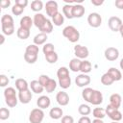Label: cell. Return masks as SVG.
<instances>
[{
    "label": "cell",
    "mask_w": 123,
    "mask_h": 123,
    "mask_svg": "<svg viewBox=\"0 0 123 123\" xmlns=\"http://www.w3.org/2000/svg\"><path fill=\"white\" fill-rule=\"evenodd\" d=\"M62 36L64 37H66L70 42L75 43L79 40L80 38V33L79 31L74 27V26H66L63 30H62Z\"/></svg>",
    "instance_id": "1"
},
{
    "label": "cell",
    "mask_w": 123,
    "mask_h": 123,
    "mask_svg": "<svg viewBox=\"0 0 123 123\" xmlns=\"http://www.w3.org/2000/svg\"><path fill=\"white\" fill-rule=\"evenodd\" d=\"M106 115H108L112 121H120L122 119V113L119 111L118 109H115L114 107H112L111 105H108L106 107Z\"/></svg>",
    "instance_id": "2"
},
{
    "label": "cell",
    "mask_w": 123,
    "mask_h": 123,
    "mask_svg": "<svg viewBox=\"0 0 123 123\" xmlns=\"http://www.w3.org/2000/svg\"><path fill=\"white\" fill-rule=\"evenodd\" d=\"M43 118H44V112L39 108L33 109L29 115V121L31 123H41Z\"/></svg>",
    "instance_id": "3"
},
{
    "label": "cell",
    "mask_w": 123,
    "mask_h": 123,
    "mask_svg": "<svg viewBox=\"0 0 123 123\" xmlns=\"http://www.w3.org/2000/svg\"><path fill=\"white\" fill-rule=\"evenodd\" d=\"M87 23L92 28H98L102 24V17L98 12H91L87 16Z\"/></svg>",
    "instance_id": "4"
},
{
    "label": "cell",
    "mask_w": 123,
    "mask_h": 123,
    "mask_svg": "<svg viewBox=\"0 0 123 123\" xmlns=\"http://www.w3.org/2000/svg\"><path fill=\"white\" fill-rule=\"evenodd\" d=\"M122 20L118 16H111L108 20L109 28L113 32H119V29L122 26Z\"/></svg>",
    "instance_id": "5"
},
{
    "label": "cell",
    "mask_w": 123,
    "mask_h": 123,
    "mask_svg": "<svg viewBox=\"0 0 123 123\" xmlns=\"http://www.w3.org/2000/svg\"><path fill=\"white\" fill-rule=\"evenodd\" d=\"M74 54H75L76 58H78V59H86L89 55V52H88L87 47L77 44L74 46Z\"/></svg>",
    "instance_id": "6"
},
{
    "label": "cell",
    "mask_w": 123,
    "mask_h": 123,
    "mask_svg": "<svg viewBox=\"0 0 123 123\" xmlns=\"http://www.w3.org/2000/svg\"><path fill=\"white\" fill-rule=\"evenodd\" d=\"M58 3L56 1H47L45 4V11L47 15H49L50 17H53L54 15H56L59 11H58Z\"/></svg>",
    "instance_id": "7"
},
{
    "label": "cell",
    "mask_w": 123,
    "mask_h": 123,
    "mask_svg": "<svg viewBox=\"0 0 123 123\" xmlns=\"http://www.w3.org/2000/svg\"><path fill=\"white\" fill-rule=\"evenodd\" d=\"M105 58L108 60V61H111V62H113L115 60L118 59L119 57V51L117 48L115 47H109L105 50Z\"/></svg>",
    "instance_id": "8"
},
{
    "label": "cell",
    "mask_w": 123,
    "mask_h": 123,
    "mask_svg": "<svg viewBox=\"0 0 123 123\" xmlns=\"http://www.w3.org/2000/svg\"><path fill=\"white\" fill-rule=\"evenodd\" d=\"M32 92L31 90L28 88L26 90H22V91H18V100L20 101V103L22 104H28L31 102L32 100Z\"/></svg>",
    "instance_id": "9"
},
{
    "label": "cell",
    "mask_w": 123,
    "mask_h": 123,
    "mask_svg": "<svg viewBox=\"0 0 123 123\" xmlns=\"http://www.w3.org/2000/svg\"><path fill=\"white\" fill-rule=\"evenodd\" d=\"M90 83V77L86 74H80L76 77L75 79V84L79 86V87H84L87 85H89Z\"/></svg>",
    "instance_id": "10"
},
{
    "label": "cell",
    "mask_w": 123,
    "mask_h": 123,
    "mask_svg": "<svg viewBox=\"0 0 123 123\" xmlns=\"http://www.w3.org/2000/svg\"><path fill=\"white\" fill-rule=\"evenodd\" d=\"M56 100L61 106H67L69 103V96L64 91H59L56 95Z\"/></svg>",
    "instance_id": "11"
},
{
    "label": "cell",
    "mask_w": 123,
    "mask_h": 123,
    "mask_svg": "<svg viewBox=\"0 0 123 123\" xmlns=\"http://www.w3.org/2000/svg\"><path fill=\"white\" fill-rule=\"evenodd\" d=\"M102 102H103V94H102V92L99 91V90L94 89L93 92H92V95L90 97L89 103L92 104V105H96L97 106V105L102 104Z\"/></svg>",
    "instance_id": "12"
},
{
    "label": "cell",
    "mask_w": 123,
    "mask_h": 123,
    "mask_svg": "<svg viewBox=\"0 0 123 123\" xmlns=\"http://www.w3.org/2000/svg\"><path fill=\"white\" fill-rule=\"evenodd\" d=\"M85 7L81 4H75L72 8V15L73 18H80L85 14Z\"/></svg>",
    "instance_id": "13"
},
{
    "label": "cell",
    "mask_w": 123,
    "mask_h": 123,
    "mask_svg": "<svg viewBox=\"0 0 123 123\" xmlns=\"http://www.w3.org/2000/svg\"><path fill=\"white\" fill-rule=\"evenodd\" d=\"M51 104V100L48 96L46 95H41L40 97L37 98V105L39 109L43 110V109H47Z\"/></svg>",
    "instance_id": "14"
},
{
    "label": "cell",
    "mask_w": 123,
    "mask_h": 123,
    "mask_svg": "<svg viewBox=\"0 0 123 123\" xmlns=\"http://www.w3.org/2000/svg\"><path fill=\"white\" fill-rule=\"evenodd\" d=\"M46 20H47V18L45 17V15H43L42 13H38V12L35 14L34 19H33L34 25H35L37 28H38V29H40V28L43 26V24L45 23Z\"/></svg>",
    "instance_id": "15"
},
{
    "label": "cell",
    "mask_w": 123,
    "mask_h": 123,
    "mask_svg": "<svg viewBox=\"0 0 123 123\" xmlns=\"http://www.w3.org/2000/svg\"><path fill=\"white\" fill-rule=\"evenodd\" d=\"M121 103H122V98H121L120 94L113 93L110 96V105H111L115 109H118L121 106Z\"/></svg>",
    "instance_id": "16"
},
{
    "label": "cell",
    "mask_w": 123,
    "mask_h": 123,
    "mask_svg": "<svg viewBox=\"0 0 123 123\" xmlns=\"http://www.w3.org/2000/svg\"><path fill=\"white\" fill-rule=\"evenodd\" d=\"M14 26V21L12 15L10 14H3L1 17V27H10Z\"/></svg>",
    "instance_id": "17"
},
{
    "label": "cell",
    "mask_w": 123,
    "mask_h": 123,
    "mask_svg": "<svg viewBox=\"0 0 123 123\" xmlns=\"http://www.w3.org/2000/svg\"><path fill=\"white\" fill-rule=\"evenodd\" d=\"M30 87H31V90L34 92V93H41L44 89V87L41 86V84L38 82V80H33L31 81L30 83Z\"/></svg>",
    "instance_id": "18"
},
{
    "label": "cell",
    "mask_w": 123,
    "mask_h": 123,
    "mask_svg": "<svg viewBox=\"0 0 123 123\" xmlns=\"http://www.w3.org/2000/svg\"><path fill=\"white\" fill-rule=\"evenodd\" d=\"M62 114H63V111H62V110L61 108H59V107H54V108H52V109L50 110V111H49L50 117H51L52 119H55V120L62 118Z\"/></svg>",
    "instance_id": "19"
},
{
    "label": "cell",
    "mask_w": 123,
    "mask_h": 123,
    "mask_svg": "<svg viewBox=\"0 0 123 123\" xmlns=\"http://www.w3.org/2000/svg\"><path fill=\"white\" fill-rule=\"evenodd\" d=\"M19 24H20V27L30 30L31 27H32V25L34 24V21H33V19H32L30 16L25 15V16H23V17L20 19Z\"/></svg>",
    "instance_id": "20"
},
{
    "label": "cell",
    "mask_w": 123,
    "mask_h": 123,
    "mask_svg": "<svg viewBox=\"0 0 123 123\" xmlns=\"http://www.w3.org/2000/svg\"><path fill=\"white\" fill-rule=\"evenodd\" d=\"M81 62L82 61L78 58H74L69 62V69L73 72H78L80 71V67H81Z\"/></svg>",
    "instance_id": "21"
},
{
    "label": "cell",
    "mask_w": 123,
    "mask_h": 123,
    "mask_svg": "<svg viewBox=\"0 0 123 123\" xmlns=\"http://www.w3.org/2000/svg\"><path fill=\"white\" fill-rule=\"evenodd\" d=\"M47 35L44 34V33H39L37 35L35 36V37L33 38V41H34V44L36 45H42L43 43H45L46 39H47Z\"/></svg>",
    "instance_id": "22"
},
{
    "label": "cell",
    "mask_w": 123,
    "mask_h": 123,
    "mask_svg": "<svg viewBox=\"0 0 123 123\" xmlns=\"http://www.w3.org/2000/svg\"><path fill=\"white\" fill-rule=\"evenodd\" d=\"M107 72L112 77V79L114 80V82L115 81H120L122 79V73L116 67H111Z\"/></svg>",
    "instance_id": "23"
},
{
    "label": "cell",
    "mask_w": 123,
    "mask_h": 123,
    "mask_svg": "<svg viewBox=\"0 0 123 123\" xmlns=\"http://www.w3.org/2000/svg\"><path fill=\"white\" fill-rule=\"evenodd\" d=\"M28 83L25 79H22V78H19V79H16L15 81V87L18 91H22V90H26L28 89Z\"/></svg>",
    "instance_id": "24"
},
{
    "label": "cell",
    "mask_w": 123,
    "mask_h": 123,
    "mask_svg": "<svg viewBox=\"0 0 123 123\" xmlns=\"http://www.w3.org/2000/svg\"><path fill=\"white\" fill-rule=\"evenodd\" d=\"M91 68H92V65H91L90 62H88V61H86V60L82 61V62H81V67H80V71H81L83 74L89 73V72L91 71Z\"/></svg>",
    "instance_id": "25"
},
{
    "label": "cell",
    "mask_w": 123,
    "mask_h": 123,
    "mask_svg": "<svg viewBox=\"0 0 123 123\" xmlns=\"http://www.w3.org/2000/svg\"><path fill=\"white\" fill-rule=\"evenodd\" d=\"M64 22V15L62 14L61 12H58L56 15L52 17V23L55 26H62Z\"/></svg>",
    "instance_id": "26"
},
{
    "label": "cell",
    "mask_w": 123,
    "mask_h": 123,
    "mask_svg": "<svg viewBox=\"0 0 123 123\" xmlns=\"http://www.w3.org/2000/svg\"><path fill=\"white\" fill-rule=\"evenodd\" d=\"M39 31H40V33H44L46 35L47 34H50L53 31V23H52V21L49 20V19H47L45 21V23L43 24V26L39 29Z\"/></svg>",
    "instance_id": "27"
},
{
    "label": "cell",
    "mask_w": 123,
    "mask_h": 123,
    "mask_svg": "<svg viewBox=\"0 0 123 123\" xmlns=\"http://www.w3.org/2000/svg\"><path fill=\"white\" fill-rule=\"evenodd\" d=\"M16 35H17L18 38H20V39H27L30 37V30L19 27L16 31Z\"/></svg>",
    "instance_id": "28"
},
{
    "label": "cell",
    "mask_w": 123,
    "mask_h": 123,
    "mask_svg": "<svg viewBox=\"0 0 123 123\" xmlns=\"http://www.w3.org/2000/svg\"><path fill=\"white\" fill-rule=\"evenodd\" d=\"M72 8H73V5H70V4H65L62 7V13L68 19H72L73 18V15H72Z\"/></svg>",
    "instance_id": "29"
},
{
    "label": "cell",
    "mask_w": 123,
    "mask_h": 123,
    "mask_svg": "<svg viewBox=\"0 0 123 123\" xmlns=\"http://www.w3.org/2000/svg\"><path fill=\"white\" fill-rule=\"evenodd\" d=\"M78 112L83 116H86L91 112V109H90V107L88 105L81 104L79 106V108H78Z\"/></svg>",
    "instance_id": "30"
},
{
    "label": "cell",
    "mask_w": 123,
    "mask_h": 123,
    "mask_svg": "<svg viewBox=\"0 0 123 123\" xmlns=\"http://www.w3.org/2000/svg\"><path fill=\"white\" fill-rule=\"evenodd\" d=\"M92 114L97 119H103L106 116V110L103 108H95L92 111Z\"/></svg>",
    "instance_id": "31"
},
{
    "label": "cell",
    "mask_w": 123,
    "mask_h": 123,
    "mask_svg": "<svg viewBox=\"0 0 123 123\" xmlns=\"http://www.w3.org/2000/svg\"><path fill=\"white\" fill-rule=\"evenodd\" d=\"M113 82H114V80L112 79V77L108 72L104 73L102 75V77H101V83L104 86H111V85H112Z\"/></svg>",
    "instance_id": "32"
},
{
    "label": "cell",
    "mask_w": 123,
    "mask_h": 123,
    "mask_svg": "<svg viewBox=\"0 0 123 123\" xmlns=\"http://www.w3.org/2000/svg\"><path fill=\"white\" fill-rule=\"evenodd\" d=\"M59 85L63 89H66L68 88L70 86H71V78L70 76L69 77H65V78H62V79H59Z\"/></svg>",
    "instance_id": "33"
},
{
    "label": "cell",
    "mask_w": 123,
    "mask_h": 123,
    "mask_svg": "<svg viewBox=\"0 0 123 123\" xmlns=\"http://www.w3.org/2000/svg\"><path fill=\"white\" fill-rule=\"evenodd\" d=\"M43 8V3L40 0H34L31 2V10L34 12H39Z\"/></svg>",
    "instance_id": "34"
},
{
    "label": "cell",
    "mask_w": 123,
    "mask_h": 123,
    "mask_svg": "<svg viewBox=\"0 0 123 123\" xmlns=\"http://www.w3.org/2000/svg\"><path fill=\"white\" fill-rule=\"evenodd\" d=\"M57 76L59 79H62V78H65V77H69V70L67 67L65 66H62L58 69L57 71Z\"/></svg>",
    "instance_id": "35"
},
{
    "label": "cell",
    "mask_w": 123,
    "mask_h": 123,
    "mask_svg": "<svg viewBox=\"0 0 123 123\" xmlns=\"http://www.w3.org/2000/svg\"><path fill=\"white\" fill-rule=\"evenodd\" d=\"M93 90H94V89H92L91 87H86V88L82 91V97L84 98L85 101H86V102L89 103L90 97H91V95H92Z\"/></svg>",
    "instance_id": "36"
},
{
    "label": "cell",
    "mask_w": 123,
    "mask_h": 123,
    "mask_svg": "<svg viewBox=\"0 0 123 123\" xmlns=\"http://www.w3.org/2000/svg\"><path fill=\"white\" fill-rule=\"evenodd\" d=\"M24 60L26 62L28 63H35L37 61V55L36 54H30V53H26L24 54Z\"/></svg>",
    "instance_id": "37"
},
{
    "label": "cell",
    "mask_w": 123,
    "mask_h": 123,
    "mask_svg": "<svg viewBox=\"0 0 123 123\" xmlns=\"http://www.w3.org/2000/svg\"><path fill=\"white\" fill-rule=\"evenodd\" d=\"M56 87H57V83H56V81H55L54 79H50L49 82H48V84H47L46 86L44 87V89H45L48 93H52V92L56 89Z\"/></svg>",
    "instance_id": "38"
},
{
    "label": "cell",
    "mask_w": 123,
    "mask_h": 123,
    "mask_svg": "<svg viewBox=\"0 0 123 123\" xmlns=\"http://www.w3.org/2000/svg\"><path fill=\"white\" fill-rule=\"evenodd\" d=\"M58 59H59V56H58V54L56 52H52V53H49V54L45 55V60L49 63H55V62H57Z\"/></svg>",
    "instance_id": "39"
},
{
    "label": "cell",
    "mask_w": 123,
    "mask_h": 123,
    "mask_svg": "<svg viewBox=\"0 0 123 123\" xmlns=\"http://www.w3.org/2000/svg\"><path fill=\"white\" fill-rule=\"evenodd\" d=\"M26 53H30V54H36L37 55L38 52H39V49H38V46L36 45V44H30L26 47V50H25Z\"/></svg>",
    "instance_id": "40"
},
{
    "label": "cell",
    "mask_w": 123,
    "mask_h": 123,
    "mask_svg": "<svg viewBox=\"0 0 123 123\" xmlns=\"http://www.w3.org/2000/svg\"><path fill=\"white\" fill-rule=\"evenodd\" d=\"M5 102L6 104L10 107V108H13L17 105V97L16 96H12V97H9V98H5Z\"/></svg>",
    "instance_id": "41"
},
{
    "label": "cell",
    "mask_w": 123,
    "mask_h": 123,
    "mask_svg": "<svg viewBox=\"0 0 123 123\" xmlns=\"http://www.w3.org/2000/svg\"><path fill=\"white\" fill-rule=\"evenodd\" d=\"M24 9H25V8H23V7L19 6V5L14 4V5L12 6V12L14 15H20V14L24 12Z\"/></svg>",
    "instance_id": "42"
},
{
    "label": "cell",
    "mask_w": 123,
    "mask_h": 123,
    "mask_svg": "<svg viewBox=\"0 0 123 123\" xmlns=\"http://www.w3.org/2000/svg\"><path fill=\"white\" fill-rule=\"evenodd\" d=\"M42 51H43L44 55H47V54L52 53V52H55V46L52 43H46V44H44V46L42 48Z\"/></svg>",
    "instance_id": "43"
},
{
    "label": "cell",
    "mask_w": 123,
    "mask_h": 123,
    "mask_svg": "<svg viewBox=\"0 0 123 123\" xmlns=\"http://www.w3.org/2000/svg\"><path fill=\"white\" fill-rule=\"evenodd\" d=\"M4 96L5 98H9V97H12V96H16L15 94V89L13 87H6L4 90Z\"/></svg>",
    "instance_id": "44"
},
{
    "label": "cell",
    "mask_w": 123,
    "mask_h": 123,
    "mask_svg": "<svg viewBox=\"0 0 123 123\" xmlns=\"http://www.w3.org/2000/svg\"><path fill=\"white\" fill-rule=\"evenodd\" d=\"M10 117V111L7 108H1L0 109V119L6 120Z\"/></svg>",
    "instance_id": "45"
},
{
    "label": "cell",
    "mask_w": 123,
    "mask_h": 123,
    "mask_svg": "<svg viewBox=\"0 0 123 123\" xmlns=\"http://www.w3.org/2000/svg\"><path fill=\"white\" fill-rule=\"evenodd\" d=\"M2 33L6 36H12L14 33V26H10V27H1Z\"/></svg>",
    "instance_id": "46"
},
{
    "label": "cell",
    "mask_w": 123,
    "mask_h": 123,
    "mask_svg": "<svg viewBox=\"0 0 123 123\" xmlns=\"http://www.w3.org/2000/svg\"><path fill=\"white\" fill-rule=\"evenodd\" d=\"M51 78H49V76L48 75H40L39 76V78H38V82L41 84V86H43V87H45L46 86V85L48 84V82H49V80H50Z\"/></svg>",
    "instance_id": "47"
},
{
    "label": "cell",
    "mask_w": 123,
    "mask_h": 123,
    "mask_svg": "<svg viewBox=\"0 0 123 123\" xmlns=\"http://www.w3.org/2000/svg\"><path fill=\"white\" fill-rule=\"evenodd\" d=\"M9 82L10 81H9V79H8V77L6 75H4V74L0 75V86H2V87L6 86L9 84Z\"/></svg>",
    "instance_id": "48"
},
{
    "label": "cell",
    "mask_w": 123,
    "mask_h": 123,
    "mask_svg": "<svg viewBox=\"0 0 123 123\" xmlns=\"http://www.w3.org/2000/svg\"><path fill=\"white\" fill-rule=\"evenodd\" d=\"M62 123H74V118L71 115H64L62 117Z\"/></svg>",
    "instance_id": "49"
},
{
    "label": "cell",
    "mask_w": 123,
    "mask_h": 123,
    "mask_svg": "<svg viewBox=\"0 0 123 123\" xmlns=\"http://www.w3.org/2000/svg\"><path fill=\"white\" fill-rule=\"evenodd\" d=\"M78 123H92V122H91V120L88 116H82L78 120Z\"/></svg>",
    "instance_id": "50"
},
{
    "label": "cell",
    "mask_w": 123,
    "mask_h": 123,
    "mask_svg": "<svg viewBox=\"0 0 123 123\" xmlns=\"http://www.w3.org/2000/svg\"><path fill=\"white\" fill-rule=\"evenodd\" d=\"M14 4L19 5V6L23 7V8H25V7L28 5V0H15Z\"/></svg>",
    "instance_id": "51"
},
{
    "label": "cell",
    "mask_w": 123,
    "mask_h": 123,
    "mask_svg": "<svg viewBox=\"0 0 123 123\" xmlns=\"http://www.w3.org/2000/svg\"><path fill=\"white\" fill-rule=\"evenodd\" d=\"M10 5H11V1H10V0H2L1 3H0V6H1L2 9H6V8H8Z\"/></svg>",
    "instance_id": "52"
},
{
    "label": "cell",
    "mask_w": 123,
    "mask_h": 123,
    "mask_svg": "<svg viewBox=\"0 0 123 123\" xmlns=\"http://www.w3.org/2000/svg\"><path fill=\"white\" fill-rule=\"evenodd\" d=\"M115 7L119 10H123V0H115Z\"/></svg>",
    "instance_id": "53"
},
{
    "label": "cell",
    "mask_w": 123,
    "mask_h": 123,
    "mask_svg": "<svg viewBox=\"0 0 123 123\" xmlns=\"http://www.w3.org/2000/svg\"><path fill=\"white\" fill-rule=\"evenodd\" d=\"M104 3V0H91V4L94 6H101Z\"/></svg>",
    "instance_id": "54"
},
{
    "label": "cell",
    "mask_w": 123,
    "mask_h": 123,
    "mask_svg": "<svg viewBox=\"0 0 123 123\" xmlns=\"http://www.w3.org/2000/svg\"><path fill=\"white\" fill-rule=\"evenodd\" d=\"M4 41H5V37H4V34H2V35H0V45H2L4 43Z\"/></svg>",
    "instance_id": "55"
},
{
    "label": "cell",
    "mask_w": 123,
    "mask_h": 123,
    "mask_svg": "<svg viewBox=\"0 0 123 123\" xmlns=\"http://www.w3.org/2000/svg\"><path fill=\"white\" fill-rule=\"evenodd\" d=\"M92 123H104V121L102 119H97L95 118L94 120H92Z\"/></svg>",
    "instance_id": "56"
},
{
    "label": "cell",
    "mask_w": 123,
    "mask_h": 123,
    "mask_svg": "<svg viewBox=\"0 0 123 123\" xmlns=\"http://www.w3.org/2000/svg\"><path fill=\"white\" fill-rule=\"evenodd\" d=\"M119 33H120V36H121L122 38H123V24H122V26H121L120 29H119Z\"/></svg>",
    "instance_id": "57"
},
{
    "label": "cell",
    "mask_w": 123,
    "mask_h": 123,
    "mask_svg": "<svg viewBox=\"0 0 123 123\" xmlns=\"http://www.w3.org/2000/svg\"><path fill=\"white\" fill-rule=\"evenodd\" d=\"M119 65H120V68L123 70V58L121 59V61H120V63H119Z\"/></svg>",
    "instance_id": "58"
},
{
    "label": "cell",
    "mask_w": 123,
    "mask_h": 123,
    "mask_svg": "<svg viewBox=\"0 0 123 123\" xmlns=\"http://www.w3.org/2000/svg\"><path fill=\"white\" fill-rule=\"evenodd\" d=\"M111 123H118V122H116V121H112Z\"/></svg>",
    "instance_id": "59"
}]
</instances>
